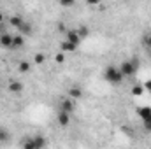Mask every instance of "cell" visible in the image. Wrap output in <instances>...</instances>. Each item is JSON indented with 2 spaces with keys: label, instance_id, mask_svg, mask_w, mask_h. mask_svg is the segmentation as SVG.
Returning a JSON list of instances; mask_svg holds the SVG:
<instances>
[{
  "label": "cell",
  "instance_id": "obj_1",
  "mask_svg": "<svg viewBox=\"0 0 151 149\" xmlns=\"http://www.w3.org/2000/svg\"><path fill=\"white\" fill-rule=\"evenodd\" d=\"M139 67H141V60H139L137 56H132V58L123 60V62L118 65V70H119L121 75L127 79V77H132V75L135 74V72L139 70Z\"/></svg>",
  "mask_w": 151,
  "mask_h": 149
},
{
  "label": "cell",
  "instance_id": "obj_2",
  "mask_svg": "<svg viewBox=\"0 0 151 149\" xmlns=\"http://www.w3.org/2000/svg\"><path fill=\"white\" fill-rule=\"evenodd\" d=\"M104 81L109 82V84H113V86H118V84H121V82L125 81V77H123L121 72L118 70V67L109 65V67H106V70H104Z\"/></svg>",
  "mask_w": 151,
  "mask_h": 149
},
{
  "label": "cell",
  "instance_id": "obj_3",
  "mask_svg": "<svg viewBox=\"0 0 151 149\" xmlns=\"http://www.w3.org/2000/svg\"><path fill=\"white\" fill-rule=\"evenodd\" d=\"M23 149H46L47 146V139L44 135H34V137H27L23 140Z\"/></svg>",
  "mask_w": 151,
  "mask_h": 149
},
{
  "label": "cell",
  "instance_id": "obj_4",
  "mask_svg": "<svg viewBox=\"0 0 151 149\" xmlns=\"http://www.w3.org/2000/svg\"><path fill=\"white\" fill-rule=\"evenodd\" d=\"M74 109H76V102L72 100V98H69V97H67V98H62V100H60V109H58L60 112L72 114Z\"/></svg>",
  "mask_w": 151,
  "mask_h": 149
},
{
  "label": "cell",
  "instance_id": "obj_5",
  "mask_svg": "<svg viewBox=\"0 0 151 149\" xmlns=\"http://www.w3.org/2000/svg\"><path fill=\"white\" fill-rule=\"evenodd\" d=\"M65 40H67V42H70L72 46L77 47V46L81 44V40H83V39L79 37V34H77V30H76V28H69V30H67V34H65Z\"/></svg>",
  "mask_w": 151,
  "mask_h": 149
},
{
  "label": "cell",
  "instance_id": "obj_6",
  "mask_svg": "<svg viewBox=\"0 0 151 149\" xmlns=\"http://www.w3.org/2000/svg\"><path fill=\"white\" fill-rule=\"evenodd\" d=\"M9 25H11L12 28L19 30V28L25 25V19H23V16H19V14H11V16H9Z\"/></svg>",
  "mask_w": 151,
  "mask_h": 149
},
{
  "label": "cell",
  "instance_id": "obj_7",
  "mask_svg": "<svg viewBox=\"0 0 151 149\" xmlns=\"http://www.w3.org/2000/svg\"><path fill=\"white\" fill-rule=\"evenodd\" d=\"M12 37H14V35H11L9 32H2V34H0V46L12 49Z\"/></svg>",
  "mask_w": 151,
  "mask_h": 149
},
{
  "label": "cell",
  "instance_id": "obj_8",
  "mask_svg": "<svg viewBox=\"0 0 151 149\" xmlns=\"http://www.w3.org/2000/svg\"><path fill=\"white\" fill-rule=\"evenodd\" d=\"M69 98H72V100H77V98H83V88L81 86H70L69 88Z\"/></svg>",
  "mask_w": 151,
  "mask_h": 149
},
{
  "label": "cell",
  "instance_id": "obj_9",
  "mask_svg": "<svg viewBox=\"0 0 151 149\" xmlns=\"http://www.w3.org/2000/svg\"><path fill=\"white\" fill-rule=\"evenodd\" d=\"M137 114H139V117L142 121H148V119H151V107L150 105H141L137 109Z\"/></svg>",
  "mask_w": 151,
  "mask_h": 149
},
{
  "label": "cell",
  "instance_id": "obj_10",
  "mask_svg": "<svg viewBox=\"0 0 151 149\" xmlns=\"http://www.w3.org/2000/svg\"><path fill=\"white\" fill-rule=\"evenodd\" d=\"M56 121H58V125L60 126H69V123H70V114H65V112H60L58 111V114H56Z\"/></svg>",
  "mask_w": 151,
  "mask_h": 149
},
{
  "label": "cell",
  "instance_id": "obj_11",
  "mask_svg": "<svg viewBox=\"0 0 151 149\" xmlns=\"http://www.w3.org/2000/svg\"><path fill=\"white\" fill-rule=\"evenodd\" d=\"M11 142V132L5 126H0V144H7Z\"/></svg>",
  "mask_w": 151,
  "mask_h": 149
},
{
  "label": "cell",
  "instance_id": "obj_12",
  "mask_svg": "<svg viewBox=\"0 0 151 149\" xmlns=\"http://www.w3.org/2000/svg\"><path fill=\"white\" fill-rule=\"evenodd\" d=\"M30 69H32V63H30V62H27V60H21V62L18 63V70H19L21 74H28V72H30Z\"/></svg>",
  "mask_w": 151,
  "mask_h": 149
},
{
  "label": "cell",
  "instance_id": "obj_13",
  "mask_svg": "<svg viewBox=\"0 0 151 149\" xmlns=\"http://www.w3.org/2000/svg\"><path fill=\"white\" fill-rule=\"evenodd\" d=\"M23 46H25V37H23L21 34H18V35H14V37H12V49L23 47Z\"/></svg>",
  "mask_w": 151,
  "mask_h": 149
},
{
  "label": "cell",
  "instance_id": "obj_14",
  "mask_svg": "<svg viewBox=\"0 0 151 149\" xmlns=\"http://www.w3.org/2000/svg\"><path fill=\"white\" fill-rule=\"evenodd\" d=\"M9 91H12V93H21V91H23V84H21L19 81H11V82H9Z\"/></svg>",
  "mask_w": 151,
  "mask_h": 149
},
{
  "label": "cell",
  "instance_id": "obj_15",
  "mask_svg": "<svg viewBox=\"0 0 151 149\" xmlns=\"http://www.w3.org/2000/svg\"><path fill=\"white\" fill-rule=\"evenodd\" d=\"M76 49H77V47L72 46L70 42H67V40H63V42L60 44V51H62L63 54H65V53H72V51H76Z\"/></svg>",
  "mask_w": 151,
  "mask_h": 149
},
{
  "label": "cell",
  "instance_id": "obj_16",
  "mask_svg": "<svg viewBox=\"0 0 151 149\" xmlns=\"http://www.w3.org/2000/svg\"><path fill=\"white\" fill-rule=\"evenodd\" d=\"M144 91H146V90H144V86H142V84H134L130 93H132V97H141Z\"/></svg>",
  "mask_w": 151,
  "mask_h": 149
},
{
  "label": "cell",
  "instance_id": "obj_17",
  "mask_svg": "<svg viewBox=\"0 0 151 149\" xmlns=\"http://www.w3.org/2000/svg\"><path fill=\"white\" fill-rule=\"evenodd\" d=\"M18 32H19L23 37H27V35H30V34H32V25H30L28 21H25V25H23V27L18 30Z\"/></svg>",
  "mask_w": 151,
  "mask_h": 149
},
{
  "label": "cell",
  "instance_id": "obj_18",
  "mask_svg": "<svg viewBox=\"0 0 151 149\" xmlns=\"http://www.w3.org/2000/svg\"><path fill=\"white\" fill-rule=\"evenodd\" d=\"M44 62H46V54H44V53H37V54L34 56V63H35V65H42Z\"/></svg>",
  "mask_w": 151,
  "mask_h": 149
},
{
  "label": "cell",
  "instance_id": "obj_19",
  "mask_svg": "<svg viewBox=\"0 0 151 149\" xmlns=\"http://www.w3.org/2000/svg\"><path fill=\"white\" fill-rule=\"evenodd\" d=\"M76 30H77V34H79V37H81V39H84V37H88V35H90V30H88V27H84V25H83V27H79V28H76Z\"/></svg>",
  "mask_w": 151,
  "mask_h": 149
},
{
  "label": "cell",
  "instance_id": "obj_20",
  "mask_svg": "<svg viewBox=\"0 0 151 149\" xmlns=\"http://www.w3.org/2000/svg\"><path fill=\"white\" fill-rule=\"evenodd\" d=\"M142 44H144V47H148L151 51V32H148V34L142 37Z\"/></svg>",
  "mask_w": 151,
  "mask_h": 149
},
{
  "label": "cell",
  "instance_id": "obj_21",
  "mask_svg": "<svg viewBox=\"0 0 151 149\" xmlns=\"http://www.w3.org/2000/svg\"><path fill=\"white\" fill-rule=\"evenodd\" d=\"M55 60H56V62H58V63H63V62H65V54H63V53H62V51H60V53H58V54H56V56H55Z\"/></svg>",
  "mask_w": 151,
  "mask_h": 149
},
{
  "label": "cell",
  "instance_id": "obj_22",
  "mask_svg": "<svg viewBox=\"0 0 151 149\" xmlns=\"http://www.w3.org/2000/svg\"><path fill=\"white\" fill-rule=\"evenodd\" d=\"M142 125H144V130L151 133V119H148V121H142Z\"/></svg>",
  "mask_w": 151,
  "mask_h": 149
},
{
  "label": "cell",
  "instance_id": "obj_23",
  "mask_svg": "<svg viewBox=\"0 0 151 149\" xmlns=\"http://www.w3.org/2000/svg\"><path fill=\"white\" fill-rule=\"evenodd\" d=\"M142 86H144V90H146V91H151V79L144 81V82H142Z\"/></svg>",
  "mask_w": 151,
  "mask_h": 149
},
{
  "label": "cell",
  "instance_id": "obj_24",
  "mask_svg": "<svg viewBox=\"0 0 151 149\" xmlns=\"http://www.w3.org/2000/svg\"><path fill=\"white\" fill-rule=\"evenodd\" d=\"M58 32H62V34H67V27H65L63 23H60V25H58Z\"/></svg>",
  "mask_w": 151,
  "mask_h": 149
},
{
  "label": "cell",
  "instance_id": "obj_25",
  "mask_svg": "<svg viewBox=\"0 0 151 149\" xmlns=\"http://www.w3.org/2000/svg\"><path fill=\"white\" fill-rule=\"evenodd\" d=\"M4 21H5V16H4V12H0V27H2Z\"/></svg>",
  "mask_w": 151,
  "mask_h": 149
},
{
  "label": "cell",
  "instance_id": "obj_26",
  "mask_svg": "<svg viewBox=\"0 0 151 149\" xmlns=\"http://www.w3.org/2000/svg\"><path fill=\"white\" fill-rule=\"evenodd\" d=\"M150 58H151V51H150Z\"/></svg>",
  "mask_w": 151,
  "mask_h": 149
}]
</instances>
